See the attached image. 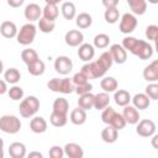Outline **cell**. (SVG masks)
Instances as JSON below:
<instances>
[{"mask_svg": "<svg viewBox=\"0 0 158 158\" xmlns=\"http://www.w3.org/2000/svg\"><path fill=\"white\" fill-rule=\"evenodd\" d=\"M44 69H46V65L41 59H38V60H36V62H33V63L27 65V72L33 77L42 75L44 73Z\"/></svg>", "mask_w": 158, "mask_h": 158, "instance_id": "obj_33", "label": "cell"}, {"mask_svg": "<svg viewBox=\"0 0 158 158\" xmlns=\"http://www.w3.org/2000/svg\"><path fill=\"white\" fill-rule=\"evenodd\" d=\"M117 135H118V130H116L115 127L107 125L102 131H101V138L104 142L106 143H114L117 141Z\"/></svg>", "mask_w": 158, "mask_h": 158, "instance_id": "obj_26", "label": "cell"}, {"mask_svg": "<svg viewBox=\"0 0 158 158\" xmlns=\"http://www.w3.org/2000/svg\"><path fill=\"white\" fill-rule=\"evenodd\" d=\"M143 79L148 83H154L158 80V59H154L143 69Z\"/></svg>", "mask_w": 158, "mask_h": 158, "instance_id": "obj_14", "label": "cell"}, {"mask_svg": "<svg viewBox=\"0 0 158 158\" xmlns=\"http://www.w3.org/2000/svg\"><path fill=\"white\" fill-rule=\"evenodd\" d=\"M147 1H148L149 4H153V5H154V4H158V0H147Z\"/></svg>", "mask_w": 158, "mask_h": 158, "instance_id": "obj_53", "label": "cell"}, {"mask_svg": "<svg viewBox=\"0 0 158 158\" xmlns=\"http://www.w3.org/2000/svg\"><path fill=\"white\" fill-rule=\"evenodd\" d=\"M70 121L73 125H77V126H80V125H84L85 121H86V111L81 107H77L74 110H72L70 112V116H69Z\"/></svg>", "mask_w": 158, "mask_h": 158, "instance_id": "obj_21", "label": "cell"}, {"mask_svg": "<svg viewBox=\"0 0 158 158\" xmlns=\"http://www.w3.org/2000/svg\"><path fill=\"white\" fill-rule=\"evenodd\" d=\"M6 83H7V81H6L5 79H2V80L0 81V85H1V89H0V94H1V95H4L6 91H9V90H7V85H6Z\"/></svg>", "mask_w": 158, "mask_h": 158, "instance_id": "obj_49", "label": "cell"}, {"mask_svg": "<svg viewBox=\"0 0 158 158\" xmlns=\"http://www.w3.org/2000/svg\"><path fill=\"white\" fill-rule=\"evenodd\" d=\"M4 79L9 83V84H16L20 79H21V73L19 72V69L16 68H9L5 70L4 73Z\"/></svg>", "mask_w": 158, "mask_h": 158, "instance_id": "obj_36", "label": "cell"}, {"mask_svg": "<svg viewBox=\"0 0 158 158\" xmlns=\"http://www.w3.org/2000/svg\"><path fill=\"white\" fill-rule=\"evenodd\" d=\"M25 2V0H7V5L16 9V7H20L22 4Z\"/></svg>", "mask_w": 158, "mask_h": 158, "instance_id": "obj_47", "label": "cell"}, {"mask_svg": "<svg viewBox=\"0 0 158 158\" xmlns=\"http://www.w3.org/2000/svg\"><path fill=\"white\" fill-rule=\"evenodd\" d=\"M146 94L151 98V100H158V84L154 83H149L146 86Z\"/></svg>", "mask_w": 158, "mask_h": 158, "instance_id": "obj_41", "label": "cell"}, {"mask_svg": "<svg viewBox=\"0 0 158 158\" xmlns=\"http://www.w3.org/2000/svg\"><path fill=\"white\" fill-rule=\"evenodd\" d=\"M40 100L33 96V95H30L25 99L21 100L20 102V106H19V111H20V115L23 117V118H31L32 116L36 115V112L38 111L40 109Z\"/></svg>", "mask_w": 158, "mask_h": 158, "instance_id": "obj_4", "label": "cell"}, {"mask_svg": "<svg viewBox=\"0 0 158 158\" xmlns=\"http://www.w3.org/2000/svg\"><path fill=\"white\" fill-rule=\"evenodd\" d=\"M154 48H156V52L158 53V37L154 40Z\"/></svg>", "mask_w": 158, "mask_h": 158, "instance_id": "obj_52", "label": "cell"}, {"mask_svg": "<svg viewBox=\"0 0 158 158\" xmlns=\"http://www.w3.org/2000/svg\"><path fill=\"white\" fill-rule=\"evenodd\" d=\"M36 33H37V27L32 22L25 23L20 28V31H19V33L16 36L17 43L21 44V46H28V44H31L35 41Z\"/></svg>", "mask_w": 158, "mask_h": 158, "instance_id": "obj_6", "label": "cell"}, {"mask_svg": "<svg viewBox=\"0 0 158 158\" xmlns=\"http://www.w3.org/2000/svg\"><path fill=\"white\" fill-rule=\"evenodd\" d=\"M73 83L75 84V85H80V84H84V83H88L89 81V78H88V75L84 73V72H78V73H75L74 75H73Z\"/></svg>", "mask_w": 158, "mask_h": 158, "instance_id": "obj_43", "label": "cell"}, {"mask_svg": "<svg viewBox=\"0 0 158 158\" xmlns=\"http://www.w3.org/2000/svg\"><path fill=\"white\" fill-rule=\"evenodd\" d=\"M48 154L51 158H63L65 153H64V148H62L60 146H52L49 148Z\"/></svg>", "mask_w": 158, "mask_h": 158, "instance_id": "obj_44", "label": "cell"}, {"mask_svg": "<svg viewBox=\"0 0 158 158\" xmlns=\"http://www.w3.org/2000/svg\"><path fill=\"white\" fill-rule=\"evenodd\" d=\"M60 11H62V15L65 20H73L74 17H77V9H75V5L72 2V1H64L62 4V7H60Z\"/></svg>", "mask_w": 158, "mask_h": 158, "instance_id": "obj_28", "label": "cell"}, {"mask_svg": "<svg viewBox=\"0 0 158 158\" xmlns=\"http://www.w3.org/2000/svg\"><path fill=\"white\" fill-rule=\"evenodd\" d=\"M44 1H46V4H58L63 0H44Z\"/></svg>", "mask_w": 158, "mask_h": 158, "instance_id": "obj_51", "label": "cell"}, {"mask_svg": "<svg viewBox=\"0 0 158 158\" xmlns=\"http://www.w3.org/2000/svg\"><path fill=\"white\" fill-rule=\"evenodd\" d=\"M110 53L112 56V59L115 63L117 64H123L127 59V51L123 48L122 44H118V43H115V44H111L110 46Z\"/></svg>", "mask_w": 158, "mask_h": 158, "instance_id": "obj_11", "label": "cell"}, {"mask_svg": "<svg viewBox=\"0 0 158 158\" xmlns=\"http://www.w3.org/2000/svg\"><path fill=\"white\" fill-rule=\"evenodd\" d=\"M9 154L11 158H23L26 156V146L21 142H14L9 146Z\"/></svg>", "mask_w": 158, "mask_h": 158, "instance_id": "obj_23", "label": "cell"}, {"mask_svg": "<svg viewBox=\"0 0 158 158\" xmlns=\"http://www.w3.org/2000/svg\"><path fill=\"white\" fill-rule=\"evenodd\" d=\"M110 43V37L106 33H99L94 37V47L99 49H104L109 46Z\"/></svg>", "mask_w": 158, "mask_h": 158, "instance_id": "obj_39", "label": "cell"}, {"mask_svg": "<svg viewBox=\"0 0 158 158\" xmlns=\"http://www.w3.org/2000/svg\"><path fill=\"white\" fill-rule=\"evenodd\" d=\"M136 132L141 137H152L156 133V123L149 118L141 120L137 123Z\"/></svg>", "mask_w": 158, "mask_h": 158, "instance_id": "obj_10", "label": "cell"}, {"mask_svg": "<svg viewBox=\"0 0 158 158\" xmlns=\"http://www.w3.org/2000/svg\"><path fill=\"white\" fill-rule=\"evenodd\" d=\"M33 157H37V158H42V157H43V154H42L41 152H36V151H33V152H30V153H28V158H33Z\"/></svg>", "mask_w": 158, "mask_h": 158, "instance_id": "obj_50", "label": "cell"}, {"mask_svg": "<svg viewBox=\"0 0 158 158\" xmlns=\"http://www.w3.org/2000/svg\"><path fill=\"white\" fill-rule=\"evenodd\" d=\"M94 101H95V95H93L91 93H86V94L79 95L78 106L84 109L85 111H88L94 107Z\"/></svg>", "mask_w": 158, "mask_h": 158, "instance_id": "obj_25", "label": "cell"}, {"mask_svg": "<svg viewBox=\"0 0 158 158\" xmlns=\"http://www.w3.org/2000/svg\"><path fill=\"white\" fill-rule=\"evenodd\" d=\"M75 23L79 28L81 30H85V28H89L93 23V17L88 12H80L77 17H75Z\"/></svg>", "mask_w": 158, "mask_h": 158, "instance_id": "obj_32", "label": "cell"}, {"mask_svg": "<svg viewBox=\"0 0 158 158\" xmlns=\"http://www.w3.org/2000/svg\"><path fill=\"white\" fill-rule=\"evenodd\" d=\"M137 27V17L135 14H131V12H126L122 15L121 20H120V26H118V30L121 33H125V35H128L131 32H133Z\"/></svg>", "mask_w": 158, "mask_h": 158, "instance_id": "obj_8", "label": "cell"}, {"mask_svg": "<svg viewBox=\"0 0 158 158\" xmlns=\"http://www.w3.org/2000/svg\"><path fill=\"white\" fill-rule=\"evenodd\" d=\"M73 69V62L67 56H59L54 60V70L60 75H67Z\"/></svg>", "mask_w": 158, "mask_h": 158, "instance_id": "obj_9", "label": "cell"}, {"mask_svg": "<svg viewBox=\"0 0 158 158\" xmlns=\"http://www.w3.org/2000/svg\"><path fill=\"white\" fill-rule=\"evenodd\" d=\"M30 128L33 133H43L47 131V121L42 116H35L30 121Z\"/></svg>", "mask_w": 158, "mask_h": 158, "instance_id": "obj_19", "label": "cell"}, {"mask_svg": "<svg viewBox=\"0 0 158 158\" xmlns=\"http://www.w3.org/2000/svg\"><path fill=\"white\" fill-rule=\"evenodd\" d=\"M95 56V47L90 43H81L78 48V57L83 62H91Z\"/></svg>", "mask_w": 158, "mask_h": 158, "instance_id": "obj_15", "label": "cell"}, {"mask_svg": "<svg viewBox=\"0 0 158 158\" xmlns=\"http://www.w3.org/2000/svg\"><path fill=\"white\" fill-rule=\"evenodd\" d=\"M56 27V22L54 21H51L46 17H41L38 20V28L41 32L43 33H51Z\"/></svg>", "mask_w": 158, "mask_h": 158, "instance_id": "obj_38", "label": "cell"}, {"mask_svg": "<svg viewBox=\"0 0 158 158\" xmlns=\"http://www.w3.org/2000/svg\"><path fill=\"white\" fill-rule=\"evenodd\" d=\"M43 12V9L40 7V5L31 2L28 4L25 10H23V15L26 17V20H28V22H33V21H38L41 19V15Z\"/></svg>", "mask_w": 158, "mask_h": 158, "instance_id": "obj_12", "label": "cell"}, {"mask_svg": "<svg viewBox=\"0 0 158 158\" xmlns=\"http://www.w3.org/2000/svg\"><path fill=\"white\" fill-rule=\"evenodd\" d=\"M64 41L69 47H79L84 41V35L79 30H69L64 36Z\"/></svg>", "mask_w": 158, "mask_h": 158, "instance_id": "obj_13", "label": "cell"}, {"mask_svg": "<svg viewBox=\"0 0 158 158\" xmlns=\"http://www.w3.org/2000/svg\"><path fill=\"white\" fill-rule=\"evenodd\" d=\"M127 4L135 15H143L147 11V0H127Z\"/></svg>", "mask_w": 158, "mask_h": 158, "instance_id": "obj_24", "label": "cell"}, {"mask_svg": "<svg viewBox=\"0 0 158 158\" xmlns=\"http://www.w3.org/2000/svg\"><path fill=\"white\" fill-rule=\"evenodd\" d=\"M132 104L138 110H146L151 105V98L146 93H138L132 98Z\"/></svg>", "mask_w": 158, "mask_h": 158, "instance_id": "obj_20", "label": "cell"}, {"mask_svg": "<svg viewBox=\"0 0 158 158\" xmlns=\"http://www.w3.org/2000/svg\"><path fill=\"white\" fill-rule=\"evenodd\" d=\"M93 89V85L88 81V83H84V84H80V85H75V93L78 95H83V94H86V93H90Z\"/></svg>", "mask_w": 158, "mask_h": 158, "instance_id": "obj_45", "label": "cell"}, {"mask_svg": "<svg viewBox=\"0 0 158 158\" xmlns=\"http://www.w3.org/2000/svg\"><path fill=\"white\" fill-rule=\"evenodd\" d=\"M146 37L147 40L154 41L158 37V26L157 25H149L146 27Z\"/></svg>", "mask_w": 158, "mask_h": 158, "instance_id": "obj_42", "label": "cell"}, {"mask_svg": "<svg viewBox=\"0 0 158 158\" xmlns=\"http://www.w3.org/2000/svg\"><path fill=\"white\" fill-rule=\"evenodd\" d=\"M104 19L107 23H116L120 20V12L117 7H111V9H106L104 12Z\"/></svg>", "mask_w": 158, "mask_h": 158, "instance_id": "obj_37", "label": "cell"}, {"mask_svg": "<svg viewBox=\"0 0 158 158\" xmlns=\"http://www.w3.org/2000/svg\"><path fill=\"white\" fill-rule=\"evenodd\" d=\"M100 86L106 93H115L117 90L118 83H117V80L114 77H105L104 79H101Z\"/></svg>", "mask_w": 158, "mask_h": 158, "instance_id": "obj_29", "label": "cell"}, {"mask_svg": "<svg viewBox=\"0 0 158 158\" xmlns=\"http://www.w3.org/2000/svg\"><path fill=\"white\" fill-rule=\"evenodd\" d=\"M47 86L51 91L60 94H72L75 91V84L70 78H52L47 83Z\"/></svg>", "mask_w": 158, "mask_h": 158, "instance_id": "obj_3", "label": "cell"}, {"mask_svg": "<svg viewBox=\"0 0 158 158\" xmlns=\"http://www.w3.org/2000/svg\"><path fill=\"white\" fill-rule=\"evenodd\" d=\"M21 121L15 115H2L0 118V130L9 135H15L21 130Z\"/></svg>", "mask_w": 158, "mask_h": 158, "instance_id": "obj_5", "label": "cell"}, {"mask_svg": "<svg viewBox=\"0 0 158 158\" xmlns=\"http://www.w3.org/2000/svg\"><path fill=\"white\" fill-rule=\"evenodd\" d=\"M7 94H9V98H10L11 100L19 101V100H21V99L23 98V89H22L21 86L14 85V86H11V88L9 89Z\"/></svg>", "mask_w": 158, "mask_h": 158, "instance_id": "obj_40", "label": "cell"}, {"mask_svg": "<svg viewBox=\"0 0 158 158\" xmlns=\"http://www.w3.org/2000/svg\"><path fill=\"white\" fill-rule=\"evenodd\" d=\"M58 15H59V9H58L57 4H46V6L43 7V12H42L43 17H46L51 21H56Z\"/></svg>", "mask_w": 158, "mask_h": 158, "instance_id": "obj_31", "label": "cell"}, {"mask_svg": "<svg viewBox=\"0 0 158 158\" xmlns=\"http://www.w3.org/2000/svg\"><path fill=\"white\" fill-rule=\"evenodd\" d=\"M101 120H102L104 123L110 125V126L115 127L118 131L122 130V128H125V126L127 125L123 115L116 112L111 106H107V107H105L102 110V112H101Z\"/></svg>", "mask_w": 158, "mask_h": 158, "instance_id": "obj_2", "label": "cell"}, {"mask_svg": "<svg viewBox=\"0 0 158 158\" xmlns=\"http://www.w3.org/2000/svg\"><path fill=\"white\" fill-rule=\"evenodd\" d=\"M114 100H115L116 105L123 107V106L128 105V104L132 101V98H131V95H130V93H128L127 90L118 89V90H116L115 94H114Z\"/></svg>", "mask_w": 158, "mask_h": 158, "instance_id": "obj_22", "label": "cell"}, {"mask_svg": "<svg viewBox=\"0 0 158 158\" xmlns=\"http://www.w3.org/2000/svg\"><path fill=\"white\" fill-rule=\"evenodd\" d=\"M49 122L52 123V126L54 127H63L67 125L68 122V116L65 114H60L57 111H52L51 116H49Z\"/></svg>", "mask_w": 158, "mask_h": 158, "instance_id": "obj_30", "label": "cell"}, {"mask_svg": "<svg viewBox=\"0 0 158 158\" xmlns=\"http://www.w3.org/2000/svg\"><path fill=\"white\" fill-rule=\"evenodd\" d=\"M63 148H64L65 156L69 157V158H83V156H84V151H83L81 146L78 144V143L69 142Z\"/></svg>", "mask_w": 158, "mask_h": 158, "instance_id": "obj_18", "label": "cell"}, {"mask_svg": "<svg viewBox=\"0 0 158 158\" xmlns=\"http://www.w3.org/2000/svg\"><path fill=\"white\" fill-rule=\"evenodd\" d=\"M122 115H123L126 122L130 123V125H136L139 121V112H138V110L135 106H131L130 104L123 106Z\"/></svg>", "mask_w": 158, "mask_h": 158, "instance_id": "obj_16", "label": "cell"}, {"mask_svg": "<svg viewBox=\"0 0 158 158\" xmlns=\"http://www.w3.org/2000/svg\"><path fill=\"white\" fill-rule=\"evenodd\" d=\"M21 59H22V62H23L26 65H28V64H31V63L38 60L40 58H38V54H37V52H36L35 49H32V48H26V49H23V51L21 52Z\"/></svg>", "mask_w": 158, "mask_h": 158, "instance_id": "obj_34", "label": "cell"}, {"mask_svg": "<svg viewBox=\"0 0 158 158\" xmlns=\"http://www.w3.org/2000/svg\"><path fill=\"white\" fill-rule=\"evenodd\" d=\"M52 109H53V111H57V112H60V114H65L67 115L68 114V110H69V102L64 98H57L53 101Z\"/></svg>", "mask_w": 158, "mask_h": 158, "instance_id": "obj_35", "label": "cell"}, {"mask_svg": "<svg viewBox=\"0 0 158 158\" xmlns=\"http://www.w3.org/2000/svg\"><path fill=\"white\" fill-rule=\"evenodd\" d=\"M81 72H84L89 79H98L105 75V73L107 72V68L98 59V60H91V62H86V64H84L81 67Z\"/></svg>", "mask_w": 158, "mask_h": 158, "instance_id": "obj_7", "label": "cell"}, {"mask_svg": "<svg viewBox=\"0 0 158 158\" xmlns=\"http://www.w3.org/2000/svg\"><path fill=\"white\" fill-rule=\"evenodd\" d=\"M122 46L126 51H128L133 56H137L142 60L149 59L153 56V47L148 42L137 40L131 36H127L122 40Z\"/></svg>", "mask_w": 158, "mask_h": 158, "instance_id": "obj_1", "label": "cell"}, {"mask_svg": "<svg viewBox=\"0 0 158 158\" xmlns=\"http://www.w3.org/2000/svg\"><path fill=\"white\" fill-rule=\"evenodd\" d=\"M118 1H120V0H101L102 5H104L106 9L117 7V5H118Z\"/></svg>", "mask_w": 158, "mask_h": 158, "instance_id": "obj_46", "label": "cell"}, {"mask_svg": "<svg viewBox=\"0 0 158 158\" xmlns=\"http://www.w3.org/2000/svg\"><path fill=\"white\" fill-rule=\"evenodd\" d=\"M151 144H152V147L154 148V149H158V133L156 135H153L152 136V139H151Z\"/></svg>", "mask_w": 158, "mask_h": 158, "instance_id": "obj_48", "label": "cell"}, {"mask_svg": "<svg viewBox=\"0 0 158 158\" xmlns=\"http://www.w3.org/2000/svg\"><path fill=\"white\" fill-rule=\"evenodd\" d=\"M110 104V96L109 93L102 91V93H98L95 95V101H94V107L96 110H104L105 107H107Z\"/></svg>", "mask_w": 158, "mask_h": 158, "instance_id": "obj_27", "label": "cell"}, {"mask_svg": "<svg viewBox=\"0 0 158 158\" xmlns=\"http://www.w3.org/2000/svg\"><path fill=\"white\" fill-rule=\"evenodd\" d=\"M0 33L5 38H14V37L17 36L19 31H17V27H16L15 22H12V21H2L1 25H0Z\"/></svg>", "mask_w": 158, "mask_h": 158, "instance_id": "obj_17", "label": "cell"}]
</instances>
